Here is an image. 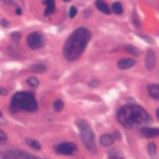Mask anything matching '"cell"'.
Listing matches in <instances>:
<instances>
[{"instance_id": "6da1fadb", "label": "cell", "mask_w": 159, "mask_h": 159, "mask_svg": "<svg viewBox=\"0 0 159 159\" xmlns=\"http://www.w3.org/2000/svg\"><path fill=\"white\" fill-rule=\"evenodd\" d=\"M117 120L127 129H135L150 122L149 113L138 104H125L117 111Z\"/></svg>"}, {"instance_id": "7a4b0ae2", "label": "cell", "mask_w": 159, "mask_h": 159, "mask_svg": "<svg viewBox=\"0 0 159 159\" xmlns=\"http://www.w3.org/2000/svg\"><path fill=\"white\" fill-rule=\"evenodd\" d=\"M91 31L87 27H78L76 29L66 40L63 48H62V53L63 57L72 62L76 61L81 57V55L83 53V51L86 50L89 40H91Z\"/></svg>"}, {"instance_id": "3957f363", "label": "cell", "mask_w": 159, "mask_h": 159, "mask_svg": "<svg viewBox=\"0 0 159 159\" xmlns=\"http://www.w3.org/2000/svg\"><path fill=\"white\" fill-rule=\"evenodd\" d=\"M39 108L37 101L32 93L29 92H17L11 97L10 111L11 112H36Z\"/></svg>"}, {"instance_id": "277c9868", "label": "cell", "mask_w": 159, "mask_h": 159, "mask_svg": "<svg viewBox=\"0 0 159 159\" xmlns=\"http://www.w3.org/2000/svg\"><path fill=\"white\" fill-rule=\"evenodd\" d=\"M76 124H77V128L80 132V138H81L84 148L87 150L94 153L97 150V145H96L94 133H93L91 125L88 124V122L86 119H78Z\"/></svg>"}, {"instance_id": "5b68a950", "label": "cell", "mask_w": 159, "mask_h": 159, "mask_svg": "<svg viewBox=\"0 0 159 159\" xmlns=\"http://www.w3.org/2000/svg\"><path fill=\"white\" fill-rule=\"evenodd\" d=\"M0 159H41V158L35 157V155H32L30 153H26L24 150L11 149V150L0 153Z\"/></svg>"}, {"instance_id": "8992f818", "label": "cell", "mask_w": 159, "mask_h": 159, "mask_svg": "<svg viewBox=\"0 0 159 159\" xmlns=\"http://www.w3.org/2000/svg\"><path fill=\"white\" fill-rule=\"evenodd\" d=\"M26 42H27V46L31 48V50H39L41 47H43L45 45V37L41 32H31L27 39H26Z\"/></svg>"}, {"instance_id": "52a82bcc", "label": "cell", "mask_w": 159, "mask_h": 159, "mask_svg": "<svg viewBox=\"0 0 159 159\" xmlns=\"http://www.w3.org/2000/svg\"><path fill=\"white\" fill-rule=\"evenodd\" d=\"M55 152L61 155H72L77 152V145L72 142H65V143H58L55 145Z\"/></svg>"}, {"instance_id": "ba28073f", "label": "cell", "mask_w": 159, "mask_h": 159, "mask_svg": "<svg viewBox=\"0 0 159 159\" xmlns=\"http://www.w3.org/2000/svg\"><path fill=\"white\" fill-rule=\"evenodd\" d=\"M157 65V56H155V52L153 50H149L147 51V55H145V67L152 71Z\"/></svg>"}, {"instance_id": "9c48e42d", "label": "cell", "mask_w": 159, "mask_h": 159, "mask_svg": "<svg viewBox=\"0 0 159 159\" xmlns=\"http://www.w3.org/2000/svg\"><path fill=\"white\" fill-rule=\"evenodd\" d=\"M135 65V60L134 58H130V57H124V58H120L118 60L117 62V67L119 70H128L130 67H133Z\"/></svg>"}, {"instance_id": "30bf717a", "label": "cell", "mask_w": 159, "mask_h": 159, "mask_svg": "<svg viewBox=\"0 0 159 159\" xmlns=\"http://www.w3.org/2000/svg\"><path fill=\"white\" fill-rule=\"evenodd\" d=\"M139 133L145 138H153L159 135V128H148V127H140Z\"/></svg>"}, {"instance_id": "8fae6325", "label": "cell", "mask_w": 159, "mask_h": 159, "mask_svg": "<svg viewBox=\"0 0 159 159\" xmlns=\"http://www.w3.org/2000/svg\"><path fill=\"white\" fill-rule=\"evenodd\" d=\"M116 142V138H114V134H103L101 138H99V143L102 147H112L113 143Z\"/></svg>"}, {"instance_id": "7c38bea8", "label": "cell", "mask_w": 159, "mask_h": 159, "mask_svg": "<svg viewBox=\"0 0 159 159\" xmlns=\"http://www.w3.org/2000/svg\"><path fill=\"white\" fill-rule=\"evenodd\" d=\"M147 89H148V93H149V96L152 98L159 101V84L158 83H150V84H148Z\"/></svg>"}, {"instance_id": "4fadbf2b", "label": "cell", "mask_w": 159, "mask_h": 159, "mask_svg": "<svg viewBox=\"0 0 159 159\" xmlns=\"http://www.w3.org/2000/svg\"><path fill=\"white\" fill-rule=\"evenodd\" d=\"M96 7H97L99 11H102L103 14H106V15L111 14V11H109V6H108L103 0H96Z\"/></svg>"}, {"instance_id": "5bb4252c", "label": "cell", "mask_w": 159, "mask_h": 159, "mask_svg": "<svg viewBox=\"0 0 159 159\" xmlns=\"http://www.w3.org/2000/svg\"><path fill=\"white\" fill-rule=\"evenodd\" d=\"M43 4L46 5V10H45V15H51L55 12V0H43Z\"/></svg>"}, {"instance_id": "9a60e30c", "label": "cell", "mask_w": 159, "mask_h": 159, "mask_svg": "<svg viewBox=\"0 0 159 159\" xmlns=\"http://www.w3.org/2000/svg\"><path fill=\"white\" fill-rule=\"evenodd\" d=\"M108 159H125V158L119 149H112L108 153Z\"/></svg>"}, {"instance_id": "2e32d148", "label": "cell", "mask_w": 159, "mask_h": 159, "mask_svg": "<svg viewBox=\"0 0 159 159\" xmlns=\"http://www.w3.org/2000/svg\"><path fill=\"white\" fill-rule=\"evenodd\" d=\"M30 70L32 72H37V73H41V72H46L47 70V66L43 65V63H34L30 66Z\"/></svg>"}, {"instance_id": "e0dca14e", "label": "cell", "mask_w": 159, "mask_h": 159, "mask_svg": "<svg viewBox=\"0 0 159 159\" xmlns=\"http://www.w3.org/2000/svg\"><path fill=\"white\" fill-rule=\"evenodd\" d=\"M25 142H26V144H27L30 148H32V149H35V150H40V149H41V144H40V142L36 140V139L26 138Z\"/></svg>"}, {"instance_id": "ac0fdd59", "label": "cell", "mask_w": 159, "mask_h": 159, "mask_svg": "<svg viewBox=\"0 0 159 159\" xmlns=\"http://www.w3.org/2000/svg\"><path fill=\"white\" fill-rule=\"evenodd\" d=\"M124 50L127 51V52H129V53H132V55H134V56H139L142 52H140V50L139 48H137L135 46H133V45H125L124 46Z\"/></svg>"}, {"instance_id": "d6986e66", "label": "cell", "mask_w": 159, "mask_h": 159, "mask_svg": "<svg viewBox=\"0 0 159 159\" xmlns=\"http://www.w3.org/2000/svg\"><path fill=\"white\" fill-rule=\"evenodd\" d=\"M112 11H113L114 14H117V15L123 14V6H122V4H119L118 1L113 2V4H112Z\"/></svg>"}, {"instance_id": "ffe728a7", "label": "cell", "mask_w": 159, "mask_h": 159, "mask_svg": "<svg viewBox=\"0 0 159 159\" xmlns=\"http://www.w3.org/2000/svg\"><path fill=\"white\" fill-rule=\"evenodd\" d=\"M52 107H53V109H55L56 112H61V111L63 109V101H62V99H56V101H53Z\"/></svg>"}, {"instance_id": "44dd1931", "label": "cell", "mask_w": 159, "mask_h": 159, "mask_svg": "<svg viewBox=\"0 0 159 159\" xmlns=\"http://www.w3.org/2000/svg\"><path fill=\"white\" fill-rule=\"evenodd\" d=\"M26 82H27V84H29L30 87H34V88H35V87H37V86H39V83H40V82H39V80H37L35 76L29 77V78L26 80Z\"/></svg>"}, {"instance_id": "7402d4cb", "label": "cell", "mask_w": 159, "mask_h": 159, "mask_svg": "<svg viewBox=\"0 0 159 159\" xmlns=\"http://www.w3.org/2000/svg\"><path fill=\"white\" fill-rule=\"evenodd\" d=\"M148 153H149L150 155H154V154L157 153V145H155L154 143H149V144H148Z\"/></svg>"}, {"instance_id": "603a6c76", "label": "cell", "mask_w": 159, "mask_h": 159, "mask_svg": "<svg viewBox=\"0 0 159 159\" xmlns=\"http://www.w3.org/2000/svg\"><path fill=\"white\" fill-rule=\"evenodd\" d=\"M77 15V7L76 6H71L70 7V11H68V16L72 19V17H75Z\"/></svg>"}, {"instance_id": "cb8c5ba5", "label": "cell", "mask_w": 159, "mask_h": 159, "mask_svg": "<svg viewBox=\"0 0 159 159\" xmlns=\"http://www.w3.org/2000/svg\"><path fill=\"white\" fill-rule=\"evenodd\" d=\"M10 37H11L14 41H20V39H21V34H20V32H12V34L10 35Z\"/></svg>"}, {"instance_id": "d4e9b609", "label": "cell", "mask_w": 159, "mask_h": 159, "mask_svg": "<svg viewBox=\"0 0 159 159\" xmlns=\"http://www.w3.org/2000/svg\"><path fill=\"white\" fill-rule=\"evenodd\" d=\"M7 140V137H6V134L0 129V144H2V143H5Z\"/></svg>"}, {"instance_id": "484cf974", "label": "cell", "mask_w": 159, "mask_h": 159, "mask_svg": "<svg viewBox=\"0 0 159 159\" xmlns=\"http://www.w3.org/2000/svg\"><path fill=\"white\" fill-rule=\"evenodd\" d=\"M133 21H134V25H135L137 27L140 26V21H139V19H138V16H137V12H133Z\"/></svg>"}, {"instance_id": "4316f807", "label": "cell", "mask_w": 159, "mask_h": 159, "mask_svg": "<svg viewBox=\"0 0 159 159\" xmlns=\"http://www.w3.org/2000/svg\"><path fill=\"white\" fill-rule=\"evenodd\" d=\"M0 24H1V26H4V27H7V26H9V21H7L6 19H2V20L0 21Z\"/></svg>"}, {"instance_id": "83f0119b", "label": "cell", "mask_w": 159, "mask_h": 159, "mask_svg": "<svg viewBox=\"0 0 159 159\" xmlns=\"http://www.w3.org/2000/svg\"><path fill=\"white\" fill-rule=\"evenodd\" d=\"M7 94V89L4 87H0V96H6Z\"/></svg>"}, {"instance_id": "f1b7e54d", "label": "cell", "mask_w": 159, "mask_h": 159, "mask_svg": "<svg viewBox=\"0 0 159 159\" xmlns=\"http://www.w3.org/2000/svg\"><path fill=\"white\" fill-rule=\"evenodd\" d=\"M98 84H99V81H97V80H92V81L89 82V86H92V87L98 86Z\"/></svg>"}, {"instance_id": "f546056e", "label": "cell", "mask_w": 159, "mask_h": 159, "mask_svg": "<svg viewBox=\"0 0 159 159\" xmlns=\"http://www.w3.org/2000/svg\"><path fill=\"white\" fill-rule=\"evenodd\" d=\"M113 134H114V138H116V140H117V139H119V138H120V133H119V132H118V130H116V132H114V133H113Z\"/></svg>"}, {"instance_id": "4dcf8cb0", "label": "cell", "mask_w": 159, "mask_h": 159, "mask_svg": "<svg viewBox=\"0 0 159 159\" xmlns=\"http://www.w3.org/2000/svg\"><path fill=\"white\" fill-rule=\"evenodd\" d=\"M2 1H4V2H5V4H7V5H12V4H14V1H15V0H2Z\"/></svg>"}, {"instance_id": "1f68e13d", "label": "cell", "mask_w": 159, "mask_h": 159, "mask_svg": "<svg viewBox=\"0 0 159 159\" xmlns=\"http://www.w3.org/2000/svg\"><path fill=\"white\" fill-rule=\"evenodd\" d=\"M15 11H16V14H17V15H21V14H22V11H21V9H20V7H16V10H15Z\"/></svg>"}, {"instance_id": "d6a6232c", "label": "cell", "mask_w": 159, "mask_h": 159, "mask_svg": "<svg viewBox=\"0 0 159 159\" xmlns=\"http://www.w3.org/2000/svg\"><path fill=\"white\" fill-rule=\"evenodd\" d=\"M155 114H157V118L159 119V108H157V111H155Z\"/></svg>"}, {"instance_id": "836d02e7", "label": "cell", "mask_w": 159, "mask_h": 159, "mask_svg": "<svg viewBox=\"0 0 159 159\" xmlns=\"http://www.w3.org/2000/svg\"><path fill=\"white\" fill-rule=\"evenodd\" d=\"M63 1H65V2H70L71 0H63Z\"/></svg>"}, {"instance_id": "e575fe53", "label": "cell", "mask_w": 159, "mask_h": 159, "mask_svg": "<svg viewBox=\"0 0 159 159\" xmlns=\"http://www.w3.org/2000/svg\"><path fill=\"white\" fill-rule=\"evenodd\" d=\"M1 117H2V113H1V112H0V118H1Z\"/></svg>"}]
</instances>
